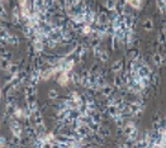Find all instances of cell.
Listing matches in <instances>:
<instances>
[{
    "label": "cell",
    "instance_id": "obj_2",
    "mask_svg": "<svg viewBox=\"0 0 166 148\" xmlns=\"http://www.w3.org/2000/svg\"><path fill=\"white\" fill-rule=\"evenodd\" d=\"M60 70H62V66H57V67H51V69H46L45 71H42L41 72V78L42 80H50L55 74H56L57 71H60Z\"/></svg>",
    "mask_w": 166,
    "mask_h": 148
},
{
    "label": "cell",
    "instance_id": "obj_24",
    "mask_svg": "<svg viewBox=\"0 0 166 148\" xmlns=\"http://www.w3.org/2000/svg\"><path fill=\"white\" fill-rule=\"evenodd\" d=\"M82 33H84V34H90V33H91V27H90V24H85L84 27H82Z\"/></svg>",
    "mask_w": 166,
    "mask_h": 148
},
{
    "label": "cell",
    "instance_id": "obj_4",
    "mask_svg": "<svg viewBox=\"0 0 166 148\" xmlns=\"http://www.w3.org/2000/svg\"><path fill=\"white\" fill-rule=\"evenodd\" d=\"M57 81L61 86H66L68 84V81H70V76H68V72L67 71H62L57 78Z\"/></svg>",
    "mask_w": 166,
    "mask_h": 148
},
{
    "label": "cell",
    "instance_id": "obj_10",
    "mask_svg": "<svg viewBox=\"0 0 166 148\" xmlns=\"http://www.w3.org/2000/svg\"><path fill=\"white\" fill-rule=\"evenodd\" d=\"M133 129H136V127H134V124L132 123V122H128L127 124H126V127H124V134H126V136L128 137L129 134L132 133V130Z\"/></svg>",
    "mask_w": 166,
    "mask_h": 148
},
{
    "label": "cell",
    "instance_id": "obj_14",
    "mask_svg": "<svg viewBox=\"0 0 166 148\" xmlns=\"http://www.w3.org/2000/svg\"><path fill=\"white\" fill-rule=\"evenodd\" d=\"M122 69H123V61H122V60L116 61V62L113 63V66H112V70H113L114 72H119Z\"/></svg>",
    "mask_w": 166,
    "mask_h": 148
},
{
    "label": "cell",
    "instance_id": "obj_31",
    "mask_svg": "<svg viewBox=\"0 0 166 148\" xmlns=\"http://www.w3.org/2000/svg\"><path fill=\"white\" fill-rule=\"evenodd\" d=\"M0 2H2V3H5V2H7V0H0Z\"/></svg>",
    "mask_w": 166,
    "mask_h": 148
},
{
    "label": "cell",
    "instance_id": "obj_13",
    "mask_svg": "<svg viewBox=\"0 0 166 148\" xmlns=\"http://www.w3.org/2000/svg\"><path fill=\"white\" fill-rule=\"evenodd\" d=\"M20 18H22L20 9H19V6H17V8L13 9V20H14V22H19Z\"/></svg>",
    "mask_w": 166,
    "mask_h": 148
},
{
    "label": "cell",
    "instance_id": "obj_26",
    "mask_svg": "<svg viewBox=\"0 0 166 148\" xmlns=\"http://www.w3.org/2000/svg\"><path fill=\"white\" fill-rule=\"evenodd\" d=\"M145 27H146L147 31H151V29H152V22H151V19H147V20L145 22Z\"/></svg>",
    "mask_w": 166,
    "mask_h": 148
},
{
    "label": "cell",
    "instance_id": "obj_22",
    "mask_svg": "<svg viewBox=\"0 0 166 148\" xmlns=\"http://www.w3.org/2000/svg\"><path fill=\"white\" fill-rule=\"evenodd\" d=\"M57 96H59V92L55 90V89H51V90L48 91V98H50V99L55 100V99H57Z\"/></svg>",
    "mask_w": 166,
    "mask_h": 148
},
{
    "label": "cell",
    "instance_id": "obj_5",
    "mask_svg": "<svg viewBox=\"0 0 166 148\" xmlns=\"http://www.w3.org/2000/svg\"><path fill=\"white\" fill-rule=\"evenodd\" d=\"M34 96H36V92H34V89L32 85H29L28 87L25 89V98L28 100V103H32L34 101Z\"/></svg>",
    "mask_w": 166,
    "mask_h": 148
},
{
    "label": "cell",
    "instance_id": "obj_17",
    "mask_svg": "<svg viewBox=\"0 0 166 148\" xmlns=\"http://www.w3.org/2000/svg\"><path fill=\"white\" fill-rule=\"evenodd\" d=\"M0 57H4V58H7V60H10V61H11V58H13V53H11L10 51L3 49L2 52H0Z\"/></svg>",
    "mask_w": 166,
    "mask_h": 148
},
{
    "label": "cell",
    "instance_id": "obj_21",
    "mask_svg": "<svg viewBox=\"0 0 166 148\" xmlns=\"http://www.w3.org/2000/svg\"><path fill=\"white\" fill-rule=\"evenodd\" d=\"M102 89H103V94H104V96H109L110 94H112V91H113V89H112V87H110L109 85H105V84H104V86H103Z\"/></svg>",
    "mask_w": 166,
    "mask_h": 148
},
{
    "label": "cell",
    "instance_id": "obj_1",
    "mask_svg": "<svg viewBox=\"0 0 166 148\" xmlns=\"http://www.w3.org/2000/svg\"><path fill=\"white\" fill-rule=\"evenodd\" d=\"M31 118H32V120H33L34 125H36L38 129L45 128V125H43V119H42V114H41V112H39L38 109H36V110L32 112Z\"/></svg>",
    "mask_w": 166,
    "mask_h": 148
},
{
    "label": "cell",
    "instance_id": "obj_9",
    "mask_svg": "<svg viewBox=\"0 0 166 148\" xmlns=\"http://www.w3.org/2000/svg\"><path fill=\"white\" fill-rule=\"evenodd\" d=\"M137 72H138V75H140V77H148V75H150V70H148V67H146V66L138 67Z\"/></svg>",
    "mask_w": 166,
    "mask_h": 148
},
{
    "label": "cell",
    "instance_id": "obj_29",
    "mask_svg": "<svg viewBox=\"0 0 166 148\" xmlns=\"http://www.w3.org/2000/svg\"><path fill=\"white\" fill-rule=\"evenodd\" d=\"M154 61L156 62V65H160V63H161V58H160V56H155Z\"/></svg>",
    "mask_w": 166,
    "mask_h": 148
},
{
    "label": "cell",
    "instance_id": "obj_20",
    "mask_svg": "<svg viewBox=\"0 0 166 148\" xmlns=\"http://www.w3.org/2000/svg\"><path fill=\"white\" fill-rule=\"evenodd\" d=\"M156 4L162 13H166V0H156Z\"/></svg>",
    "mask_w": 166,
    "mask_h": 148
},
{
    "label": "cell",
    "instance_id": "obj_30",
    "mask_svg": "<svg viewBox=\"0 0 166 148\" xmlns=\"http://www.w3.org/2000/svg\"><path fill=\"white\" fill-rule=\"evenodd\" d=\"M0 99H2V89H0Z\"/></svg>",
    "mask_w": 166,
    "mask_h": 148
},
{
    "label": "cell",
    "instance_id": "obj_27",
    "mask_svg": "<svg viewBox=\"0 0 166 148\" xmlns=\"http://www.w3.org/2000/svg\"><path fill=\"white\" fill-rule=\"evenodd\" d=\"M99 58H100L102 61H107V60H108V53L103 51V52H102V55H100V57H99Z\"/></svg>",
    "mask_w": 166,
    "mask_h": 148
},
{
    "label": "cell",
    "instance_id": "obj_16",
    "mask_svg": "<svg viewBox=\"0 0 166 148\" xmlns=\"http://www.w3.org/2000/svg\"><path fill=\"white\" fill-rule=\"evenodd\" d=\"M13 116H14L15 119H22L25 116L24 114V110L23 109H19V108H17V109H14V114H13Z\"/></svg>",
    "mask_w": 166,
    "mask_h": 148
},
{
    "label": "cell",
    "instance_id": "obj_12",
    "mask_svg": "<svg viewBox=\"0 0 166 148\" xmlns=\"http://www.w3.org/2000/svg\"><path fill=\"white\" fill-rule=\"evenodd\" d=\"M126 2L134 9H140L142 5V0H126Z\"/></svg>",
    "mask_w": 166,
    "mask_h": 148
},
{
    "label": "cell",
    "instance_id": "obj_3",
    "mask_svg": "<svg viewBox=\"0 0 166 148\" xmlns=\"http://www.w3.org/2000/svg\"><path fill=\"white\" fill-rule=\"evenodd\" d=\"M10 129L13 136H17V137H22V133H23V128L20 125V123L18 120H11L10 122Z\"/></svg>",
    "mask_w": 166,
    "mask_h": 148
},
{
    "label": "cell",
    "instance_id": "obj_18",
    "mask_svg": "<svg viewBox=\"0 0 166 148\" xmlns=\"http://www.w3.org/2000/svg\"><path fill=\"white\" fill-rule=\"evenodd\" d=\"M8 71L11 74V76H15V75L18 74V65H17V63H10Z\"/></svg>",
    "mask_w": 166,
    "mask_h": 148
},
{
    "label": "cell",
    "instance_id": "obj_11",
    "mask_svg": "<svg viewBox=\"0 0 166 148\" xmlns=\"http://www.w3.org/2000/svg\"><path fill=\"white\" fill-rule=\"evenodd\" d=\"M105 8L108 10H116V8H117V0H107V2H105Z\"/></svg>",
    "mask_w": 166,
    "mask_h": 148
},
{
    "label": "cell",
    "instance_id": "obj_19",
    "mask_svg": "<svg viewBox=\"0 0 166 148\" xmlns=\"http://www.w3.org/2000/svg\"><path fill=\"white\" fill-rule=\"evenodd\" d=\"M8 18V14H7V10H5V8H4V5H3V3L0 2V19H3V20H5Z\"/></svg>",
    "mask_w": 166,
    "mask_h": 148
},
{
    "label": "cell",
    "instance_id": "obj_6",
    "mask_svg": "<svg viewBox=\"0 0 166 148\" xmlns=\"http://www.w3.org/2000/svg\"><path fill=\"white\" fill-rule=\"evenodd\" d=\"M33 48H34V51H37V52L43 51V49H45V44H43V41H42V39L34 38V41H33Z\"/></svg>",
    "mask_w": 166,
    "mask_h": 148
},
{
    "label": "cell",
    "instance_id": "obj_8",
    "mask_svg": "<svg viewBox=\"0 0 166 148\" xmlns=\"http://www.w3.org/2000/svg\"><path fill=\"white\" fill-rule=\"evenodd\" d=\"M10 63H11L10 60H7V58H4V57H0V69H2V70L8 71Z\"/></svg>",
    "mask_w": 166,
    "mask_h": 148
},
{
    "label": "cell",
    "instance_id": "obj_23",
    "mask_svg": "<svg viewBox=\"0 0 166 148\" xmlns=\"http://www.w3.org/2000/svg\"><path fill=\"white\" fill-rule=\"evenodd\" d=\"M68 76H70V81H72L74 84H77V82L80 81V80H79V76H77L75 72H71Z\"/></svg>",
    "mask_w": 166,
    "mask_h": 148
},
{
    "label": "cell",
    "instance_id": "obj_28",
    "mask_svg": "<svg viewBox=\"0 0 166 148\" xmlns=\"http://www.w3.org/2000/svg\"><path fill=\"white\" fill-rule=\"evenodd\" d=\"M3 146H7V141L4 137H0V147H3Z\"/></svg>",
    "mask_w": 166,
    "mask_h": 148
},
{
    "label": "cell",
    "instance_id": "obj_25",
    "mask_svg": "<svg viewBox=\"0 0 166 148\" xmlns=\"http://www.w3.org/2000/svg\"><path fill=\"white\" fill-rule=\"evenodd\" d=\"M114 84H116L117 87H122V84H124V82H123V78H120V77L117 76V77L114 78Z\"/></svg>",
    "mask_w": 166,
    "mask_h": 148
},
{
    "label": "cell",
    "instance_id": "obj_7",
    "mask_svg": "<svg viewBox=\"0 0 166 148\" xmlns=\"http://www.w3.org/2000/svg\"><path fill=\"white\" fill-rule=\"evenodd\" d=\"M75 66V61L74 60H70V61H66L63 65H62V71H67V72H71L72 69Z\"/></svg>",
    "mask_w": 166,
    "mask_h": 148
},
{
    "label": "cell",
    "instance_id": "obj_15",
    "mask_svg": "<svg viewBox=\"0 0 166 148\" xmlns=\"http://www.w3.org/2000/svg\"><path fill=\"white\" fill-rule=\"evenodd\" d=\"M108 109H109V113H110V115H112V116H114V118H116L117 115H119V110H118V108H117L114 104L109 105Z\"/></svg>",
    "mask_w": 166,
    "mask_h": 148
}]
</instances>
